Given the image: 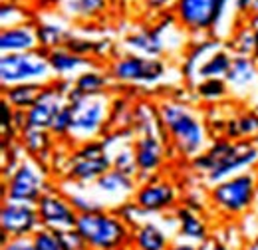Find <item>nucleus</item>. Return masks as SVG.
I'll list each match as a JSON object with an SVG mask.
<instances>
[{
    "instance_id": "f257e3e1",
    "label": "nucleus",
    "mask_w": 258,
    "mask_h": 250,
    "mask_svg": "<svg viewBox=\"0 0 258 250\" xmlns=\"http://www.w3.org/2000/svg\"><path fill=\"white\" fill-rule=\"evenodd\" d=\"M157 113L165 137L181 157L191 161L211 145L207 125L191 105L171 99L159 103Z\"/></svg>"
},
{
    "instance_id": "f03ea898",
    "label": "nucleus",
    "mask_w": 258,
    "mask_h": 250,
    "mask_svg": "<svg viewBox=\"0 0 258 250\" xmlns=\"http://www.w3.org/2000/svg\"><path fill=\"white\" fill-rule=\"evenodd\" d=\"M68 105L72 107V131L70 139L76 143L96 141L105 131V125L111 117V99L107 94L86 95L72 88L66 95Z\"/></svg>"
},
{
    "instance_id": "7ed1b4c3",
    "label": "nucleus",
    "mask_w": 258,
    "mask_h": 250,
    "mask_svg": "<svg viewBox=\"0 0 258 250\" xmlns=\"http://www.w3.org/2000/svg\"><path fill=\"white\" fill-rule=\"evenodd\" d=\"M76 230L90 250H117L131 246V226L115 211H97L80 215Z\"/></svg>"
},
{
    "instance_id": "20e7f679",
    "label": "nucleus",
    "mask_w": 258,
    "mask_h": 250,
    "mask_svg": "<svg viewBox=\"0 0 258 250\" xmlns=\"http://www.w3.org/2000/svg\"><path fill=\"white\" fill-rule=\"evenodd\" d=\"M258 195V173L244 171L240 175L228 177L209 189L211 205L225 217H240L254 207Z\"/></svg>"
},
{
    "instance_id": "39448f33",
    "label": "nucleus",
    "mask_w": 258,
    "mask_h": 250,
    "mask_svg": "<svg viewBox=\"0 0 258 250\" xmlns=\"http://www.w3.org/2000/svg\"><path fill=\"white\" fill-rule=\"evenodd\" d=\"M54 74L44 50L22 52V54H2L0 56V84L2 88L18 84H52Z\"/></svg>"
},
{
    "instance_id": "423d86ee",
    "label": "nucleus",
    "mask_w": 258,
    "mask_h": 250,
    "mask_svg": "<svg viewBox=\"0 0 258 250\" xmlns=\"http://www.w3.org/2000/svg\"><path fill=\"white\" fill-rule=\"evenodd\" d=\"M50 191L48 177L44 169L34 159H22L18 169L4 179L2 185V201L24 203V205H38L44 193Z\"/></svg>"
},
{
    "instance_id": "0eeeda50",
    "label": "nucleus",
    "mask_w": 258,
    "mask_h": 250,
    "mask_svg": "<svg viewBox=\"0 0 258 250\" xmlns=\"http://www.w3.org/2000/svg\"><path fill=\"white\" fill-rule=\"evenodd\" d=\"M230 0H175L173 16L191 34L213 32L223 20Z\"/></svg>"
},
{
    "instance_id": "6e6552de",
    "label": "nucleus",
    "mask_w": 258,
    "mask_h": 250,
    "mask_svg": "<svg viewBox=\"0 0 258 250\" xmlns=\"http://www.w3.org/2000/svg\"><path fill=\"white\" fill-rule=\"evenodd\" d=\"M167 66L161 58H145L139 54H125L109 64V76L113 82L133 86H153L161 82Z\"/></svg>"
},
{
    "instance_id": "1a4fd4ad",
    "label": "nucleus",
    "mask_w": 258,
    "mask_h": 250,
    "mask_svg": "<svg viewBox=\"0 0 258 250\" xmlns=\"http://www.w3.org/2000/svg\"><path fill=\"white\" fill-rule=\"evenodd\" d=\"M258 169V145L254 141H232L230 151L226 153L221 163L209 173L205 175V181L209 183V187L225 181L228 177L240 175L244 171H256Z\"/></svg>"
},
{
    "instance_id": "9d476101",
    "label": "nucleus",
    "mask_w": 258,
    "mask_h": 250,
    "mask_svg": "<svg viewBox=\"0 0 258 250\" xmlns=\"http://www.w3.org/2000/svg\"><path fill=\"white\" fill-rule=\"evenodd\" d=\"M36 209H38V215L42 220V226L58 230V232L76 228V222L80 217L76 213V209L72 207L68 195L58 189H50L48 193H44L42 199L38 201Z\"/></svg>"
},
{
    "instance_id": "9b49d317",
    "label": "nucleus",
    "mask_w": 258,
    "mask_h": 250,
    "mask_svg": "<svg viewBox=\"0 0 258 250\" xmlns=\"http://www.w3.org/2000/svg\"><path fill=\"white\" fill-rule=\"evenodd\" d=\"M0 228L8 238L34 236L42 228V220L34 205L2 201L0 207Z\"/></svg>"
},
{
    "instance_id": "f8f14e48",
    "label": "nucleus",
    "mask_w": 258,
    "mask_h": 250,
    "mask_svg": "<svg viewBox=\"0 0 258 250\" xmlns=\"http://www.w3.org/2000/svg\"><path fill=\"white\" fill-rule=\"evenodd\" d=\"M137 207H141L147 215H163L167 211H175L179 203V191L171 181H163L157 175L139 187L133 195Z\"/></svg>"
},
{
    "instance_id": "ddd939ff",
    "label": "nucleus",
    "mask_w": 258,
    "mask_h": 250,
    "mask_svg": "<svg viewBox=\"0 0 258 250\" xmlns=\"http://www.w3.org/2000/svg\"><path fill=\"white\" fill-rule=\"evenodd\" d=\"M137 187H139V183H137L135 177L125 175V173H121V171L111 167L90 189L94 191V195L109 211H115L119 205H123V203L133 199Z\"/></svg>"
},
{
    "instance_id": "4468645a",
    "label": "nucleus",
    "mask_w": 258,
    "mask_h": 250,
    "mask_svg": "<svg viewBox=\"0 0 258 250\" xmlns=\"http://www.w3.org/2000/svg\"><path fill=\"white\" fill-rule=\"evenodd\" d=\"M165 135L163 133H141L133 137V151L137 161V179L145 183L155 177L165 163Z\"/></svg>"
},
{
    "instance_id": "2eb2a0df",
    "label": "nucleus",
    "mask_w": 258,
    "mask_h": 250,
    "mask_svg": "<svg viewBox=\"0 0 258 250\" xmlns=\"http://www.w3.org/2000/svg\"><path fill=\"white\" fill-rule=\"evenodd\" d=\"M68 105V99L66 94H62L54 82L48 84L44 88V92L40 95V99L36 101L32 109L26 111V117H28V125L30 129H42V131H50V127L54 123V119L58 117V113Z\"/></svg>"
},
{
    "instance_id": "dca6fc26",
    "label": "nucleus",
    "mask_w": 258,
    "mask_h": 250,
    "mask_svg": "<svg viewBox=\"0 0 258 250\" xmlns=\"http://www.w3.org/2000/svg\"><path fill=\"white\" fill-rule=\"evenodd\" d=\"M111 169V155L103 153L97 157L80 155V153H72L68 159V169H66V179L70 183L76 185H84V187H92L97 179L107 173Z\"/></svg>"
},
{
    "instance_id": "f3484780",
    "label": "nucleus",
    "mask_w": 258,
    "mask_h": 250,
    "mask_svg": "<svg viewBox=\"0 0 258 250\" xmlns=\"http://www.w3.org/2000/svg\"><path fill=\"white\" fill-rule=\"evenodd\" d=\"M165 26H153V28H141L133 30L125 36L123 44L129 50V54H139L145 58H161L167 50L165 46Z\"/></svg>"
},
{
    "instance_id": "a211bd4d",
    "label": "nucleus",
    "mask_w": 258,
    "mask_h": 250,
    "mask_svg": "<svg viewBox=\"0 0 258 250\" xmlns=\"http://www.w3.org/2000/svg\"><path fill=\"white\" fill-rule=\"evenodd\" d=\"M40 50V40L36 24L26 22L10 28H2L0 32V52L2 54H22Z\"/></svg>"
},
{
    "instance_id": "6ab92c4d",
    "label": "nucleus",
    "mask_w": 258,
    "mask_h": 250,
    "mask_svg": "<svg viewBox=\"0 0 258 250\" xmlns=\"http://www.w3.org/2000/svg\"><path fill=\"white\" fill-rule=\"evenodd\" d=\"M46 54H48V62H50V68H52L54 80H70V82H74L82 72L94 68L92 58L78 56V54L70 52L68 48H64V46L56 48V50H50Z\"/></svg>"
},
{
    "instance_id": "aec40b11",
    "label": "nucleus",
    "mask_w": 258,
    "mask_h": 250,
    "mask_svg": "<svg viewBox=\"0 0 258 250\" xmlns=\"http://www.w3.org/2000/svg\"><path fill=\"white\" fill-rule=\"evenodd\" d=\"M175 224H177V234L181 236V240H187L193 244L209 242V224L199 211H193L187 205L177 207L175 209Z\"/></svg>"
},
{
    "instance_id": "412c9836",
    "label": "nucleus",
    "mask_w": 258,
    "mask_h": 250,
    "mask_svg": "<svg viewBox=\"0 0 258 250\" xmlns=\"http://www.w3.org/2000/svg\"><path fill=\"white\" fill-rule=\"evenodd\" d=\"M228 92L246 94L258 84V62L252 56H234L225 78Z\"/></svg>"
},
{
    "instance_id": "4be33fe9",
    "label": "nucleus",
    "mask_w": 258,
    "mask_h": 250,
    "mask_svg": "<svg viewBox=\"0 0 258 250\" xmlns=\"http://www.w3.org/2000/svg\"><path fill=\"white\" fill-rule=\"evenodd\" d=\"M171 236L155 220H143L131 230V248L133 250H167L171 246Z\"/></svg>"
},
{
    "instance_id": "5701e85b",
    "label": "nucleus",
    "mask_w": 258,
    "mask_h": 250,
    "mask_svg": "<svg viewBox=\"0 0 258 250\" xmlns=\"http://www.w3.org/2000/svg\"><path fill=\"white\" fill-rule=\"evenodd\" d=\"M44 84H18V86H8L2 88V99L18 111H28L36 105L40 95L44 92Z\"/></svg>"
},
{
    "instance_id": "b1692460",
    "label": "nucleus",
    "mask_w": 258,
    "mask_h": 250,
    "mask_svg": "<svg viewBox=\"0 0 258 250\" xmlns=\"http://www.w3.org/2000/svg\"><path fill=\"white\" fill-rule=\"evenodd\" d=\"M20 145L22 149L34 157L36 161L48 159L50 157V149H52V139L54 135L50 131H42V129H30L26 127L24 131H20Z\"/></svg>"
},
{
    "instance_id": "393cba45",
    "label": "nucleus",
    "mask_w": 258,
    "mask_h": 250,
    "mask_svg": "<svg viewBox=\"0 0 258 250\" xmlns=\"http://www.w3.org/2000/svg\"><path fill=\"white\" fill-rule=\"evenodd\" d=\"M234 54H230V50L226 48H219L217 52H213L203 66L199 68L197 72V82H203V80H225L228 70H230V64H232Z\"/></svg>"
},
{
    "instance_id": "a878e982",
    "label": "nucleus",
    "mask_w": 258,
    "mask_h": 250,
    "mask_svg": "<svg viewBox=\"0 0 258 250\" xmlns=\"http://www.w3.org/2000/svg\"><path fill=\"white\" fill-rule=\"evenodd\" d=\"M36 32H38V40H40V50H44V52L62 48L72 34L68 30V26L62 24L60 20H40L36 24Z\"/></svg>"
},
{
    "instance_id": "bb28decb",
    "label": "nucleus",
    "mask_w": 258,
    "mask_h": 250,
    "mask_svg": "<svg viewBox=\"0 0 258 250\" xmlns=\"http://www.w3.org/2000/svg\"><path fill=\"white\" fill-rule=\"evenodd\" d=\"M230 147H232L230 139H226V137L225 139H217L203 153H199L195 159H191V167L197 173H201V175H209L221 163V159L230 151Z\"/></svg>"
},
{
    "instance_id": "cd10ccee",
    "label": "nucleus",
    "mask_w": 258,
    "mask_h": 250,
    "mask_svg": "<svg viewBox=\"0 0 258 250\" xmlns=\"http://www.w3.org/2000/svg\"><path fill=\"white\" fill-rule=\"evenodd\" d=\"M111 76L109 72H103L101 68H90L86 72H82L76 80H74V88L78 92L86 95H99V94H105V90L111 86Z\"/></svg>"
},
{
    "instance_id": "c85d7f7f",
    "label": "nucleus",
    "mask_w": 258,
    "mask_h": 250,
    "mask_svg": "<svg viewBox=\"0 0 258 250\" xmlns=\"http://www.w3.org/2000/svg\"><path fill=\"white\" fill-rule=\"evenodd\" d=\"M221 48V42L219 40H203L199 44H193L185 56V64H183V76H187V80H195L197 78V72L199 68L203 66V62Z\"/></svg>"
},
{
    "instance_id": "c756f323",
    "label": "nucleus",
    "mask_w": 258,
    "mask_h": 250,
    "mask_svg": "<svg viewBox=\"0 0 258 250\" xmlns=\"http://www.w3.org/2000/svg\"><path fill=\"white\" fill-rule=\"evenodd\" d=\"M72 185H74V191H70V189H62V191L68 195V199H70V203H72V207L76 209L78 215H88V213H97V211L107 209L94 195V191L90 187L76 185V183H72Z\"/></svg>"
},
{
    "instance_id": "7c9ffc66",
    "label": "nucleus",
    "mask_w": 258,
    "mask_h": 250,
    "mask_svg": "<svg viewBox=\"0 0 258 250\" xmlns=\"http://www.w3.org/2000/svg\"><path fill=\"white\" fill-rule=\"evenodd\" d=\"M258 135V113L256 111H244L236 119H230L226 123V139L240 141V139H252Z\"/></svg>"
},
{
    "instance_id": "2f4dec72",
    "label": "nucleus",
    "mask_w": 258,
    "mask_h": 250,
    "mask_svg": "<svg viewBox=\"0 0 258 250\" xmlns=\"http://www.w3.org/2000/svg\"><path fill=\"white\" fill-rule=\"evenodd\" d=\"M62 6L66 14L72 18L92 20L107 8V0H64Z\"/></svg>"
},
{
    "instance_id": "473e14b6",
    "label": "nucleus",
    "mask_w": 258,
    "mask_h": 250,
    "mask_svg": "<svg viewBox=\"0 0 258 250\" xmlns=\"http://www.w3.org/2000/svg\"><path fill=\"white\" fill-rule=\"evenodd\" d=\"M230 44H232L230 50H234V56H252V58L258 56L256 36H254V30L248 24L238 28V32L232 36Z\"/></svg>"
},
{
    "instance_id": "72a5a7b5",
    "label": "nucleus",
    "mask_w": 258,
    "mask_h": 250,
    "mask_svg": "<svg viewBox=\"0 0 258 250\" xmlns=\"http://www.w3.org/2000/svg\"><path fill=\"white\" fill-rule=\"evenodd\" d=\"M109 155H111L113 169H117L125 175H131V177H137V161H135V151H133V141L115 147V151H109Z\"/></svg>"
},
{
    "instance_id": "f704fd0d",
    "label": "nucleus",
    "mask_w": 258,
    "mask_h": 250,
    "mask_svg": "<svg viewBox=\"0 0 258 250\" xmlns=\"http://www.w3.org/2000/svg\"><path fill=\"white\" fill-rule=\"evenodd\" d=\"M197 97L203 101H221L228 94V86L225 80H203L195 86Z\"/></svg>"
},
{
    "instance_id": "c9c22d12",
    "label": "nucleus",
    "mask_w": 258,
    "mask_h": 250,
    "mask_svg": "<svg viewBox=\"0 0 258 250\" xmlns=\"http://www.w3.org/2000/svg\"><path fill=\"white\" fill-rule=\"evenodd\" d=\"M32 240H34L36 250H66L62 232L52 230V228H46V226H42V228L34 234Z\"/></svg>"
},
{
    "instance_id": "e433bc0d",
    "label": "nucleus",
    "mask_w": 258,
    "mask_h": 250,
    "mask_svg": "<svg viewBox=\"0 0 258 250\" xmlns=\"http://www.w3.org/2000/svg\"><path fill=\"white\" fill-rule=\"evenodd\" d=\"M64 48H68L70 52H74L78 56H84V58H90V56L96 58V40H90V38H84V36L70 34Z\"/></svg>"
},
{
    "instance_id": "4c0bfd02",
    "label": "nucleus",
    "mask_w": 258,
    "mask_h": 250,
    "mask_svg": "<svg viewBox=\"0 0 258 250\" xmlns=\"http://www.w3.org/2000/svg\"><path fill=\"white\" fill-rule=\"evenodd\" d=\"M16 14H28L24 8H20L14 0L12 2H2V10H0V22L2 28H10V26H18V24H26L20 16Z\"/></svg>"
},
{
    "instance_id": "58836bf2",
    "label": "nucleus",
    "mask_w": 258,
    "mask_h": 250,
    "mask_svg": "<svg viewBox=\"0 0 258 250\" xmlns=\"http://www.w3.org/2000/svg\"><path fill=\"white\" fill-rule=\"evenodd\" d=\"M70 131H72V107L66 105L58 113V117L54 119V123L50 127V133L58 139H70Z\"/></svg>"
},
{
    "instance_id": "ea45409f",
    "label": "nucleus",
    "mask_w": 258,
    "mask_h": 250,
    "mask_svg": "<svg viewBox=\"0 0 258 250\" xmlns=\"http://www.w3.org/2000/svg\"><path fill=\"white\" fill-rule=\"evenodd\" d=\"M62 238H64L66 250H90V246L86 244V240L80 236V232L76 228L64 230L62 232Z\"/></svg>"
},
{
    "instance_id": "a19ab883",
    "label": "nucleus",
    "mask_w": 258,
    "mask_h": 250,
    "mask_svg": "<svg viewBox=\"0 0 258 250\" xmlns=\"http://www.w3.org/2000/svg\"><path fill=\"white\" fill-rule=\"evenodd\" d=\"M2 250H36L32 236L24 238H10L6 244H2Z\"/></svg>"
},
{
    "instance_id": "79ce46f5",
    "label": "nucleus",
    "mask_w": 258,
    "mask_h": 250,
    "mask_svg": "<svg viewBox=\"0 0 258 250\" xmlns=\"http://www.w3.org/2000/svg\"><path fill=\"white\" fill-rule=\"evenodd\" d=\"M167 250H203V246L187 242V240H175V242H171V246Z\"/></svg>"
},
{
    "instance_id": "37998d69",
    "label": "nucleus",
    "mask_w": 258,
    "mask_h": 250,
    "mask_svg": "<svg viewBox=\"0 0 258 250\" xmlns=\"http://www.w3.org/2000/svg\"><path fill=\"white\" fill-rule=\"evenodd\" d=\"M252 4H254V0H234V8H236V12H240V14L252 12Z\"/></svg>"
},
{
    "instance_id": "c03bdc74",
    "label": "nucleus",
    "mask_w": 258,
    "mask_h": 250,
    "mask_svg": "<svg viewBox=\"0 0 258 250\" xmlns=\"http://www.w3.org/2000/svg\"><path fill=\"white\" fill-rule=\"evenodd\" d=\"M171 2L175 4V0H145L147 8H151V10H163V8H167Z\"/></svg>"
},
{
    "instance_id": "a18cd8bd",
    "label": "nucleus",
    "mask_w": 258,
    "mask_h": 250,
    "mask_svg": "<svg viewBox=\"0 0 258 250\" xmlns=\"http://www.w3.org/2000/svg\"><path fill=\"white\" fill-rule=\"evenodd\" d=\"M203 250H232L230 246H226L221 240H209L207 244H203Z\"/></svg>"
},
{
    "instance_id": "49530a36",
    "label": "nucleus",
    "mask_w": 258,
    "mask_h": 250,
    "mask_svg": "<svg viewBox=\"0 0 258 250\" xmlns=\"http://www.w3.org/2000/svg\"><path fill=\"white\" fill-rule=\"evenodd\" d=\"M246 250H258V238H256V240H252V242L246 246Z\"/></svg>"
},
{
    "instance_id": "de8ad7c7",
    "label": "nucleus",
    "mask_w": 258,
    "mask_h": 250,
    "mask_svg": "<svg viewBox=\"0 0 258 250\" xmlns=\"http://www.w3.org/2000/svg\"><path fill=\"white\" fill-rule=\"evenodd\" d=\"M252 211H254V215L258 217V195H256V201H254V207H252Z\"/></svg>"
},
{
    "instance_id": "09e8293b",
    "label": "nucleus",
    "mask_w": 258,
    "mask_h": 250,
    "mask_svg": "<svg viewBox=\"0 0 258 250\" xmlns=\"http://www.w3.org/2000/svg\"><path fill=\"white\" fill-rule=\"evenodd\" d=\"M117 250H133L131 246H125V248H117Z\"/></svg>"
},
{
    "instance_id": "8fccbe9b",
    "label": "nucleus",
    "mask_w": 258,
    "mask_h": 250,
    "mask_svg": "<svg viewBox=\"0 0 258 250\" xmlns=\"http://www.w3.org/2000/svg\"><path fill=\"white\" fill-rule=\"evenodd\" d=\"M256 62H258V56H256Z\"/></svg>"
},
{
    "instance_id": "3c124183",
    "label": "nucleus",
    "mask_w": 258,
    "mask_h": 250,
    "mask_svg": "<svg viewBox=\"0 0 258 250\" xmlns=\"http://www.w3.org/2000/svg\"><path fill=\"white\" fill-rule=\"evenodd\" d=\"M256 173H258V169H256Z\"/></svg>"
}]
</instances>
